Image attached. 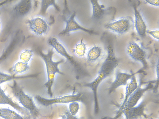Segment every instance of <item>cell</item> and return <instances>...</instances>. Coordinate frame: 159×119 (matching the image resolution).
<instances>
[{
    "label": "cell",
    "mask_w": 159,
    "mask_h": 119,
    "mask_svg": "<svg viewBox=\"0 0 159 119\" xmlns=\"http://www.w3.org/2000/svg\"><path fill=\"white\" fill-rule=\"evenodd\" d=\"M37 52L43 60L46 68L47 80L44 84V86L47 89L48 95L52 97L53 93L52 87L54 83L55 75L56 73L63 75L64 73L61 71L58 67L59 65L64 62L63 59L57 62L54 61L52 57L54 52L52 48L48 50L46 54L44 53L40 48H38Z\"/></svg>",
    "instance_id": "1"
},
{
    "label": "cell",
    "mask_w": 159,
    "mask_h": 119,
    "mask_svg": "<svg viewBox=\"0 0 159 119\" xmlns=\"http://www.w3.org/2000/svg\"><path fill=\"white\" fill-rule=\"evenodd\" d=\"M48 43L53 49L66 60L78 77L85 75V72L81 64L69 54L64 45L58 38L55 37H50Z\"/></svg>",
    "instance_id": "2"
},
{
    "label": "cell",
    "mask_w": 159,
    "mask_h": 119,
    "mask_svg": "<svg viewBox=\"0 0 159 119\" xmlns=\"http://www.w3.org/2000/svg\"><path fill=\"white\" fill-rule=\"evenodd\" d=\"M12 93L19 103L34 117L38 116L39 111L32 97L26 94L15 80L10 86Z\"/></svg>",
    "instance_id": "3"
},
{
    "label": "cell",
    "mask_w": 159,
    "mask_h": 119,
    "mask_svg": "<svg viewBox=\"0 0 159 119\" xmlns=\"http://www.w3.org/2000/svg\"><path fill=\"white\" fill-rule=\"evenodd\" d=\"M85 96L82 92L75 94L67 95L52 99H48L37 95L34 99L39 104L45 107H48L57 104H66L74 102H81L85 104Z\"/></svg>",
    "instance_id": "4"
},
{
    "label": "cell",
    "mask_w": 159,
    "mask_h": 119,
    "mask_svg": "<svg viewBox=\"0 0 159 119\" xmlns=\"http://www.w3.org/2000/svg\"><path fill=\"white\" fill-rule=\"evenodd\" d=\"M53 22H50L44 17L37 16L27 21L26 23L30 31L39 37L46 35L50 29Z\"/></svg>",
    "instance_id": "5"
},
{
    "label": "cell",
    "mask_w": 159,
    "mask_h": 119,
    "mask_svg": "<svg viewBox=\"0 0 159 119\" xmlns=\"http://www.w3.org/2000/svg\"><path fill=\"white\" fill-rule=\"evenodd\" d=\"M132 23L130 18L124 17L107 24L105 25V28L115 33L122 34L130 30Z\"/></svg>",
    "instance_id": "6"
},
{
    "label": "cell",
    "mask_w": 159,
    "mask_h": 119,
    "mask_svg": "<svg viewBox=\"0 0 159 119\" xmlns=\"http://www.w3.org/2000/svg\"><path fill=\"white\" fill-rule=\"evenodd\" d=\"M75 15L76 12L74 11L70 15L68 18H64L66 26L58 34L59 36H65L71 32L78 30L82 31L89 34L93 33L92 30L84 28L80 25L75 19Z\"/></svg>",
    "instance_id": "7"
},
{
    "label": "cell",
    "mask_w": 159,
    "mask_h": 119,
    "mask_svg": "<svg viewBox=\"0 0 159 119\" xmlns=\"http://www.w3.org/2000/svg\"><path fill=\"white\" fill-rule=\"evenodd\" d=\"M127 54L133 60L141 62L144 61L145 56L144 51L136 43L131 42L126 49Z\"/></svg>",
    "instance_id": "8"
},
{
    "label": "cell",
    "mask_w": 159,
    "mask_h": 119,
    "mask_svg": "<svg viewBox=\"0 0 159 119\" xmlns=\"http://www.w3.org/2000/svg\"><path fill=\"white\" fill-rule=\"evenodd\" d=\"M0 104L9 105L22 114L25 115L28 113V111L26 109L15 102L6 95L0 86Z\"/></svg>",
    "instance_id": "9"
},
{
    "label": "cell",
    "mask_w": 159,
    "mask_h": 119,
    "mask_svg": "<svg viewBox=\"0 0 159 119\" xmlns=\"http://www.w3.org/2000/svg\"><path fill=\"white\" fill-rule=\"evenodd\" d=\"M135 17L134 25L135 28L139 36L144 37L147 31V27L145 22L141 15L135 7H134Z\"/></svg>",
    "instance_id": "10"
},
{
    "label": "cell",
    "mask_w": 159,
    "mask_h": 119,
    "mask_svg": "<svg viewBox=\"0 0 159 119\" xmlns=\"http://www.w3.org/2000/svg\"><path fill=\"white\" fill-rule=\"evenodd\" d=\"M32 6L31 1L21 0L16 5L14 8V10L17 15L24 16L29 12Z\"/></svg>",
    "instance_id": "11"
},
{
    "label": "cell",
    "mask_w": 159,
    "mask_h": 119,
    "mask_svg": "<svg viewBox=\"0 0 159 119\" xmlns=\"http://www.w3.org/2000/svg\"><path fill=\"white\" fill-rule=\"evenodd\" d=\"M40 6L39 14L40 16L43 17L46 15L47 10L50 7H54L57 11H60V8L55 0H41Z\"/></svg>",
    "instance_id": "12"
},
{
    "label": "cell",
    "mask_w": 159,
    "mask_h": 119,
    "mask_svg": "<svg viewBox=\"0 0 159 119\" xmlns=\"http://www.w3.org/2000/svg\"><path fill=\"white\" fill-rule=\"evenodd\" d=\"M0 117L4 119H24L15 111L5 108H0Z\"/></svg>",
    "instance_id": "13"
},
{
    "label": "cell",
    "mask_w": 159,
    "mask_h": 119,
    "mask_svg": "<svg viewBox=\"0 0 159 119\" xmlns=\"http://www.w3.org/2000/svg\"><path fill=\"white\" fill-rule=\"evenodd\" d=\"M102 51L101 47L99 46H95L91 47L87 53L88 61L93 62L97 60L101 56Z\"/></svg>",
    "instance_id": "14"
},
{
    "label": "cell",
    "mask_w": 159,
    "mask_h": 119,
    "mask_svg": "<svg viewBox=\"0 0 159 119\" xmlns=\"http://www.w3.org/2000/svg\"><path fill=\"white\" fill-rule=\"evenodd\" d=\"M92 8V18L98 19L103 15L104 10L102 5H100L98 0H90Z\"/></svg>",
    "instance_id": "15"
},
{
    "label": "cell",
    "mask_w": 159,
    "mask_h": 119,
    "mask_svg": "<svg viewBox=\"0 0 159 119\" xmlns=\"http://www.w3.org/2000/svg\"><path fill=\"white\" fill-rule=\"evenodd\" d=\"M87 49L86 45L84 42L83 39L82 38L75 46L73 52L77 56L82 57L85 55Z\"/></svg>",
    "instance_id": "16"
},
{
    "label": "cell",
    "mask_w": 159,
    "mask_h": 119,
    "mask_svg": "<svg viewBox=\"0 0 159 119\" xmlns=\"http://www.w3.org/2000/svg\"><path fill=\"white\" fill-rule=\"evenodd\" d=\"M33 55V51L30 49H25L21 52L19 56L21 61L28 64Z\"/></svg>",
    "instance_id": "17"
},
{
    "label": "cell",
    "mask_w": 159,
    "mask_h": 119,
    "mask_svg": "<svg viewBox=\"0 0 159 119\" xmlns=\"http://www.w3.org/2000/svg\"><path fill=\"white\" fill-rule=\"evenodd\" d=\"M29 68L28 64L21 61L16 63L13 68V71L16 73H24L28 70Z\"/></svg>",
    "instance_id": "18"
},
{
    "label": "cell",
    "mask_w": 159,
    "mask_h": 119,
    "mask_svg": "<svg viewBox=\"0 0 159 119\" xmlns=\"http://www.w3.org/2000/svg\"><path fill=\"white\" fill-rule=\"evenodd\" d=\"M80 105L78 102H74L70 103L69 104V111L72 115L75 116L78 112Z\"/></svg>",
    "instance_id": "19"
},
{
    "label": "cell",
    "mask_w": 159,
    "mask_h": 119,
    "mask_svg": "<svg viewBox=\"0 0 159 119\" xmlns=\"http://www.w3.org/2000/svg\"><path fill=\"white\" fill-rule=\"evenodd\" d=\"M18 78V77H16L14 75H10L0 72V84Z\"/></svg>",
    "instance_id": "20"
},
{
    "label": "cell",
    "mask_w": 159,
    "mask_h": 119,
    "mask_svg": "<svg viewBox=\"0 0 159 119\" xmlns=\"http://www.w3.org/2000/svg\"><path fill=\"white\" fill-rule=\"evenodd\" d=\"M146 32L149 35H151L154 39L157 40L159 38V30L147 31Z\"/></svg>",
    "instance_id": "21"
},
{
    "label": "cell",
    "mask_w": 159,
    "mask_h": 119,
    "mask_svg": "<svg viewBox=\"0 0 159 119\" xmlns=\"http://www.w3.org/2000/svg\"><path fill=\"white\" fill-rule=\"evenodd\" d=\"M146 3L151 6L157 7L159 6V1L158 0H146L144 1Z\"/></svg>",
    "instance_id": "22"
},
{
    "label": "cell",
    "mask_w": 159,
    "mask_h": 119,
    "mask_svg": "<svg viewBox=\"0 0 159 119\" xmlns=\"http://www.w3.org/2000/svg\"><path fill=\"white\" fill-rule=\"evenodd\" d=\"M66 119H79L75 116L72 115L69 112H66Z\"/></svg>",
    "instance_id": "23"
},
{
    "label": "cell",
    "mask_w": 159,
    "mask_h": 119,
    "mask_svg": "<svg viewBox=\"0 0 159 119\" xmlns=\"http://www.w3.org/2000/svg\"><path fill=\"white\" fill-rule=\"evenodd\" d=\"M1 27V25H0V27Z\"/></svg>",
    "instance_id": "24"
},
{
    "label": "cell",
    "mask_w": 159,
    "mask_h": 119,
    "mask_svg": "<svg viewBox=\"0 0 159 119\" xmlns=\"http://www.w3.org/2000/svg\"></svg>",
    "instance_id": "25"
}]
</instances>
